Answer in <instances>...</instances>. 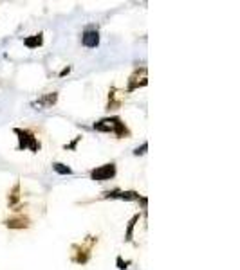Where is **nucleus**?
Returning <instances> with one entry per match:
<instances>
[{"mask_svg": "<svg viewBox=\"0 0 240 270\" xmlns=\"http://www.w3.org/2000/svg\"><path fill=\"white\" fill-rule=\"evenodd\" d=\"M92 128L96 132H103V133H114L117 137H125L129 135V130L125 126V123L119 119V117H103L98 123H94Z\"/></svg>", "mask_w": 240, "mask_h": 270, "instance_id": "nucleus-1", "label": "nucleus"}, {"mask_svg": "<svg viewBox=\"0 0 240 270\" xmlns=\"http://www.w3.org/2000/svg\"><path fill=\"white\" fill-rule=\"evenodd\" d=\"M103 198L132 202V200H139V198H141V195L137 193V191H121V189H112V191H105V193H103Z\"/></svg>", "mask_w": 240, "mask_h": 270, "instance_id": "nucleus-4", "label": "nucleus"}, {"mask_svg": "<svg viewBox=\"0 0 240 270\" xmlns=\"http://www.w3.org/2000/svg\"><path fill=\"white\" fill-rule=\"evenodd\" d=\"M56 99H58V94L52 92V94H47V96H43V98H40L36 103H33V107H38L40 110H43V108H51L52 105L56 103Z\"/></svg>", "mask_w": 240, "mask_h": 270, "instance_id": "nucleus-6", "label": "nucleus"}, {"mask_svg": "<svg viewBox=\"0 0 240 270\" xmlns=\"http://www.w3.org/2000/svg\"><path fill=\"white\" fill-rule=\"evenodd\" d=\"M137 220H139V215H136L132 220H130V223H129V231H127V238H125V240H127V241L132 240V229H134V223H136Z\"/></svg>", "mask_w": 240, "mask_h": 270, "instance_id": "nucleus-10", "label": "nucleus"}, {"mask_svg": "<svg viewBox=\"0 0 240 270\" xmlns=\"http://www.w3.org/2000/svg\"><path fill=\"white\" fill-rule=\"evenodd\" d=\"M117 169H116V164L114 162H108V164H103V166L94 167L92 171H90V178L96 180V182H105V180H112L116 176Z\"/></svg>", "mask_w": 240, "mask_h": 270, "instance_id": "nucleus-3", "label": "nucleus"}, {"mask_svg": "<svg viewBox=\"0 0 240 270\" xmlns=\"http://www.w3.org/2000/svg\"><path fill=\"white\" fill-rule=\"evenodd\" d=\"M52 169H54L58 175H71L73 173V169L69 166H65V164H62V162H54L52 164Z\"/></svg>", "mask_w": 240, "mask_h": 270, "instance_id": "nucleus-9", "label": "nucleus"}, {"mask_svg": "<svg viewBox=\"0 0 240 270\" xmlns=\"http://www.w3.org/2000/svg\"><path fill=\"white\" fill-rule=\"evenodd\" d=\"M145 85H146V72L139 77V70H136V72L132 74V77H130V81H129V92L136 90L137 86H145Z\"/></svg>", "mask_w": 240, "mask_h": 270, "instance_id": "nucleus-7", "label": "nucleus"}, {"mask_svg": "<svg viewBox=\"0 0 240 270\" xmlns=\"http://www.w3.org/2000/svg\"><path fill=\"white\" fill-rule=\"evenodd\" d=\"M42 43H43L42 35H33V36H29V38L24 40V45H26L27 49H36V47H40Z\"/></svg>", "mask_w": 240, "mask_h": 270, "instance_id": "nucleus-8", "label": "nucleus"}, {"mask_svg": "<svg viewBox=\"0 0 240 270\" xmlns=\"http://www.w3.org/2000/svg\"><path fill=\"white\" fill-rule=\"evenodd\" d=\"M82 43L89 49H96L99 45V33L96 29H85L82 35Z\"/></svg>", "mask_w": 240, "mask_h": 270, "instance_id": "nucleus-5", "label": "nucleus"}, {"mask_svg": "<svg viewBox=\"0 0 240 270\" xmlns=\"http://www.w3.org/2000/svg\"><path fill=\"white\" fill-rule=\"evenodd\" d=\"M15 133L18 135V150H31L33 153L40 150V141L31 132L15 128Z\"/></svg>", "mask_w": 240, "mask_h": 270, "instance_id": "nucleus-2", "label": "nucleus"}]
</instances>
